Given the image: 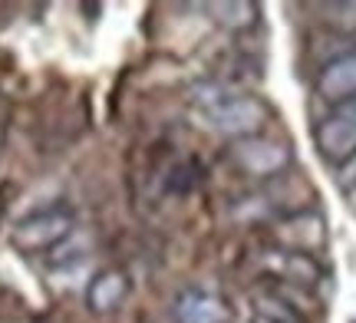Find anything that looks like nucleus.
Segmentation results:
<instances>
[{"instance_id": "f257e3e1", "label": "nucleus", "mask_w": 356, "mask_h": 323, "mask_svg": "<svg viewBox=\"0 0 356 323\" xmlns=\"http://www.w3.org/2000/svg\"><path fill=\"white\" fill-rule=\"evenodd\" d=\"M202 122L204 129L218 132L231 142H241V139L261 135L267 122V106L254 96H244V92H234V96L218 92L208 103H202Z\"/></svg>"}, {"instance_id": "f03ea898", "label": "nucleus", "mask_w": 356, "mask_h": 323, "mask_svg": "<svg viewBox=\"0 0 356 323\" xmlns=\"http://www.w3.org/2000/svg\"><path fill=\"white\" fill-rule=\"evenodd\" d=\"M76 234V211L66 205H50L13 224L10 245L24 254H50Z\"/></svg>"}, {"instance_id": "7ed1b4c3", "label": "nucleus", "mask_w": 356, "mask_h": 323, "mask_svg": "<svg viewBox=\"0 0 356 323\" xmlns=\"http://www.w3.org/2000/svg\"><path fill=\"white\" fill-rule=\"evenodd\" d=\"M317 149L330 165H346L356 156V99L333 106L317 126Z\"/></svg>"}, {"instance_id": "20e7f679", "label": "nucleus", "mask_w": 356, "mask_h": 323, "mask_svg": "<svg viewBox=\"0 0 356 323\" xmlns=\"http://www.w3.org/2000/svg\"><path fill=\"white\" fill-rule=\"evenodd\" d=\"M231 158L251 179H274L291 165V149L267 135H251L241 142H231Z\"/></svg>"}, {"instance_id": "39448f33", "label": "nucleus", "mask_w": 356, "mask_h": 323, "mask_svg": "<svg viewBox=\"0 0 356 323\" xmlns=\"http://www.w3.org/2000/svg\"><path fill=\"white\" fill-rule=\"evenodd\" d=\"M274 238H277V247H284V251L314 254L327 241V224H323L317 211H293L284 221H277Z\"/></svg>"}, {"instance_id": "423d86ee", "label": "nucleus", "mask_w": 356, "mask_h": 323, "mask_svg": "<svg viewBox=\"0 0 356 323\" xmlns=\"http://www.w3.org/2000/svg\"><path fill=\"white\" fill-rule=\"evenodd\" d=\"M317 92H320V99L330 106L356 99V50H346L340 56H333L330 63L320 69Z\"/></svg>"}, {"instance_id": "0eeeda50", "label": "nucleus", "mask_w": 356, "mask_h": 323, "mask_svg": "<svg viewBox=\"0 0 356 323\" xmlns=\"http://www.w3.org/2000/svg\"><path fill=\"white\" fill-rule=\"evenodd\" d=\"M264 267L280 284H291L293 290H310V287L320 284V267L310 254H293V251L274 247L264 254Z\"/></svg>"}, {"instance_id": "6e6552de", "label": "nucleus", "mask_w": 356, "mask_h": 323, "mask_svg": "<svg viewBox=\"0 0 356 323\" xmlns=\"http://www.w3.org/2000/svg\"><path fill=\"white\" fill-rule=\"evenodd\" d=\"M175 320L178 323H234V313L211 290H185L175 300Z\"/></svg>"}, {"instance_id": "1a4fd4ad", "label": "nucleus", "mask_w": 356, "mask_h": 323, "mask_svg": "<svg viewBox=\"0 0 356 323\" xmlns=\"http://www.w3.org/2000/svg\"><path fill=\"white\" fill-rule=\"evenodd\" d=\"M129 297V274L122 267H102L86 287V307L92 313H109Z\"/></svg>"}, {"instance_id": "9d476101", "label": "nucleus", "mask_w": 356, "mask_h": 323, "mask_svg": "<svg viewBox=\"0 0 356 323\" xmlns=\"http://www.w3.org/2000/svg\"><path fill=\"white\" fill-rule=\"evenodd\" d=\"M254 317H264L270 323H307V310H300L287 290H261L254 294Z\"/></svg>"}, {"instance_id": "9b49d317", "label": "nucleus", "mask_w": 356, "mask_h": 323, "mask_svg": "<svg viewBox=\"0 0 356 323\" xmlns=\"http://www.w3.org/2000/svg\"><path fill=\"white\" fill-rule=\"evenodd\" d=\"M204 10L215 17L225 30H251L257 24V7L248 0H234V3H208Z\"/></svg>"}, {"instance_id": "f8f14e48", "label": "nucleus", "mask_w": 356, "mask_h": 323, "mask_svg": "<svg viewBox=\"0 0 356 323\" xmlns=\"http://www.w3.org/2000/svg\"><path fill=\"white\" fill-rule=\"evenodd\" d=\"M317 13L323 17V24L337 30V33H346V37H356V0H343V3H320Z\"/></svg>"}, {"instance_id": "ddd939ff", "label": "nucleus", "mask_w": 356, "mask_h": 323, "mask_svg": "<svg viewBox=\"0 0 356 323\" xmlns=\"http://www.w3.org/2000/svg\"><path fill=\"white\" fill-rule=\"evenodd\" d=\"M340 185L343 188H353L356 185V156L346 162V165H340Z\"/></svg>"}, {"instance_id": "4468645a", "label": "nucleus", "mask_w": 356, "mask_h": 323, "mask_svg": "<svg viewBox=\"0 0 356 323\" xmlns=\"http://www.w3.org/2000/svg\"><path fill=\"white\" fill-rule=\"evenodd\" d=\"M346 205H350V211L356 215V185L353 188H346Z\"/></svg>"}, {"instance_id": "2eb2a0df", "label": "nucleus", "mask_w": 356, "mask_h": 323, "mask_svg": "<svg viewBox=\"0 0 356 323\" xmlns=\"http://www.w3.org/2000/svg\"><path fill=\"white\" fill-rule=\"evenodd\" d=\"M251 323H270V320H264V317H254V320H251Z\"/></svg>"}, {"instance_id": "dca6fc26", "label": "nucleus", "mask_w": 356, "mask_h": 323, "mask_svg": "<svg viewBox=\"0 0 356 323\" xmlns=\"http://www.w3.org/2000/svg\"><path fill=\"white\" fill-rule=\"evenodd\" d=\"M0 145H3V126H0Z\"/></svg>"}]
</instances>
